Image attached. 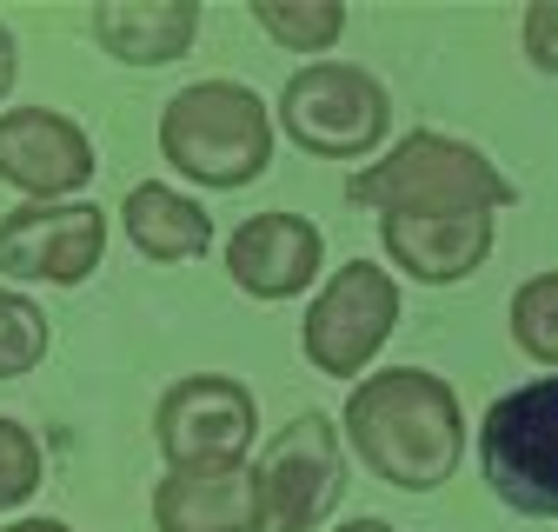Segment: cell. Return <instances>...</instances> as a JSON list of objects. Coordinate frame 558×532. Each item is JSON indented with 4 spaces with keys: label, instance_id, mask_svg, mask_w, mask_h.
<instances>
[{
    "label": "cell",
    "instance_id": "cell-1",
    "mask_svg": "<svg viewBox=\"0 0 558 532\" xmlns=\"http://www.w3.org/2000/svg\"><path fill=\"white\" fill-rule=\"evenodd\" d=\"M339 439L353 446V459L392 493H439L459 480L465 459V413L446 373L433 366H386L366 373L345 392Z\"/></svg>",
    "mask_w": 558,
    "mask_h": 532
},
{
    "label": "cell",
    "instance_id": "cell-2",
    "mask_svg": "<svg viewBox=\"0 0 558 532\" xmlns=\"http://www.w3.org/2000/svg\"><path fill=\"white\" fill-rule=\"evenodd\" d=\"M345 200L366 214H506L519 207V186L493 167L485 147L439 126H412L405 141H392L379 160H366L345 180Z\"/></svg>",
    "mask_w": 558,
    "mask_h": 532
},
{
    "label": "cell",
    "instance_id": "cell-3",
    "mask_svg": "<svg viewBox=\"0 0 558 532\" xmlns=\"http://www.w3.org/2000/svg\"><path fill=\"white\" fill-rule=\"evenodd\" d=\"M272 107L246 81H193L160 107V160L206 186V193H240L272 167Z\"/></svg>",
    "mask_w": 558,
    "mask_h": 532
},
{
    "label": "cell",
    "instance_id": "cell-4",
    "mask_svg": "<svg viewBox=\"0 0 558 532\" xmlns=\"http://www.w3.org/2000/svg\"><path fill=\"white\" fill-rule=\"evenodd\" d=\"M272 133H287L313 160H379L392 141V94L353 60H306L279 87Z\"/></svg>",
    "mask_w": 558,
    "mask_h": 532
},
{
    "label": "cell",
    "instance_id": "cell-5",
    "mask_svg": "<svg viewBox=\"0 0 558 532\" xmlns=\"http://www.w3.org/2000/svg\"><path fill=\"white\" fill-rule=\"evenodd\" d=\"M478 473L519 519H558V373L525 379L478 420Z\"/></svg>",
    "mask_w": 558,
    "mask_h": 532
},
{
    "label": "cell",
    "instance_id": "cell-6",
    "mask_svg": "<svg viewBox=\"0 0 558 532\" xmlns=\"http://www.w3.org/2000/svg\"><path fill=\"white\" fill-rule=\"evenodd\" d=\"M399 326V280L392 266L379 259H345L319 280V293L306 300V319H300V353L313 373L326 379H366L373 360L386 353Z\"/></svg>",
    "mask_w": 558,
    "mask_h": 532
},
{
    "label": "cell",
    "instance_id": "cell-7",
    "mask_svg": "<svg viewBox=\"0 0 558 532\" xmlns=\"http://www.w3.org/2000/svg\"><path fill=\"white\" fill-rule=\"evenodd\" d=\"M259 512L266 532H319L339 499H345V439L339 420L300 413L293 426H279L272 446L259 452Z\"/></svg>",
    "mask_w": 558,
    "mask_h": 532
},
{
    "label": "cell",
    "instance_id": "cell-8",
    "mask_svg": "<svg viewBox=\"0 0 558 532\" xmlns=\"http://www.w3.org/2000/svg\"><path fill=\"white\" fill-rule=\"evenodd\" d=\"M259 439V399L233 373H186L154 407V446L167 466H240Z\"/></svg>",
    "mask_w": 558,
    "mask_h": 532
},
{
    "label": "cell",
    "instance_id": "cell-9",
    "mask_svg": "<svg viewBox=\"0 0 558 532\" xmlns=\"http://www.w3.org/2000/svg\"><path fill=\"white\" fill-rule=\"evenodd\" d=\"M107 259V214L94 200H21L0 214V274L14 287H87Z\"/></svg>",
    "mask_w": 558,
    "mask_h": 532
},
{
    "label": "cell",
    "instance_id": "cell-10",
    "mask_svg": "<svg viewBox=\"0 0 558 532\" xmlns=\"http://www.w3.org/2000/svg\"><path fill=\"white\" fill-rule=\"evenodd\" d=\"M100 173L94 133L60 107H0V186L47 207V200H87Z\"/></svg>",
    "mask_w": 558,
    "mask_h": 532
},
{
    "label": "cell",
    "instance_id": "cell-11",
    "mask_svg": "<svg viewBox=\"0 0 558 532\" xmlns=\"http://www.w3.org/2000/svg\"><path fill=\"white\" fill-rule=\"evenodd\" d=\"M319 274H326V233L306 214L272 207V214H253L227 233V280L259 306L313 293Z\"/></svg>",
    "mask_w": 558,
    "mask_h": 532
},
{
    "label": "cell",
    "instance_id": "cell-12",
    "mask_svg": "<svg viewBox=\"0 0 558 532\" xmlns=\"http://www.w3.org/2000/svg\"><path fill=\"white\" fill-rule=\"evenodd\" d=\"M499 240V214H379V246L392 259V280L412 287H459L472 280Z\"/></svg>",
    "mask_w": 558,
    "mask_h": 532
},
{
    "label": "cell",
    "instance_id": "cell-13",
    "mask_svg": "<svg viewBox=\"0 0 558 532\" xmlns=\"http://www.w3.org/2000/svg\"><path fill=\"white\" fill-rule=\"evenodd\" d=\"M154 532H266L253 459L167 466V480L154 486Z\"/></svg>",
    "mask_w": 558,
    "mask_h": 532
},
{
    "label": "cell",
    "instance_id": "cell-14",
    "mask_svg": "<svg viewBox=\"0 0 558 532\" xmlns=\"http://www.w3.org/2000/svg\"><path fill=\"white\" fill-rule=\"evenodd\" d=\"M87 34L120 66H173L199 40V0H100Z\"/></svg>",
    "mask_w": 558,
    "mask_h": 532
},
{
    "label": "cell",
    "instance_id": "cell-15",
    "mask_svg": "<svg viewBox=\"0 0 558 532\" xmlns=\"http://www.w3.org/2000/svg\"><path fill=\"white\" fill-rule=\"evenodd\" d=\"M120 233L133 240L140 259L180 266V259H199L206 246H214V214H206L199 193H186V186L140 180V186H126V200H120Z\"/></svg>",
    "mask_w": 558,
    "mask_h": 532
},
{
    "label": "cell",
    "instance_id": "cell-16",
    "mask_svg": "<svg viewBox=\"0 0 558 532\" xmlns=\"http://www.w3.org/2000/svg\"><path fill=\"white\" fill-rule=\"evenodd\" d=\"M253 27L266 40H279L287 53H332L345 34V8L339 0H253Z\"/></svg>",
    "mask_w": 558,
    "mask_h": 532
},
{
    "label": "cell",
    "instance_id": "cell-17",
    "mask_svg": "<svg viewBox=\"0 0 558 532\" xmlns=\"http://www.w3.org/2000/svg\"><path fill=\"white\" fill-rule=\"evenodd\" d=\"M506 326H512V347H519L532 366L558 373V266L519 280V293H512V306H506Z\"/></svg>",
    "mask_w": 558,
    "mask_h": 532
},
{
    "label": "cell",
    "instance_id": "cell-18",
    "mask_svg": "<svg viewBox=\"0 0 558 532\" xmlns=\"http://www.w3.org/2000/svg\"><path fill=\"white\" fill-rule=\"evenodd\" d=\"M47 347H53V319L34 306V293L0 280V379L34 373L47 360Z\"/></svg>",
    "mask_w": 558,
    "mask_h": 532
},
{
    "label": "cell",
    "instance_id": "cell-19",
    "mask_svg": "<svg viewBox=\"0 0 558 532\" xmlns=\"http://www.w3.org/2000/svg\"><path fill=\"white\" fill-rule=\"evenodd\" d=\"M40 486H47V452H40L34 426L0 413V512H21Z\"/></svg>",
    "mask_w": 558,
    "mask_h": 532
},
{
    "label": "cell",
    "instance_id": "cell-20",
    "mask_svg": "<svg viewBox=\"0 0 558 532\" xmlns=\"http://www.w3.org/2000/svg\"><path fill=\"white\" fill-rule=\"evenodd\" d=\"M519 47H525V60L538 66V74L558 81V0H532V8L519 14Z\"/></svg>",
    "mask_w": 558,
    "mask_h": 532
},
{
    "label": "cell",
    "instance_id": "cell-21",
    "mask_svg": "<svg viewBox=\"0 0 558 532\" xmlns=\"http://www.w3.org/2000/svg\"><path fill=\"white\" fill-rule=\"evenodd\" d=\"M14 81H21V40H14V27H8V21H0V107H8Z\"/></svg>",
    "mask_w": 558,
    "mask_h": 532
},
{
    "label": "cell",
    "instance_id": "cell-22",
    "mask_svg": "<svg viewBox=\"0 0 558 532\" xmlns=\"http://www.w3.org/2000/svg\"><path fill=\"white\" fill-rule=\"evenodd\" d=\"M0 532H74V525H66V519H8V525H0Z\"/></svg>",
    "mask_w": 558,
    "mask_h": 532
},
{
    "label": "cell",
    "instance_id": "cell-23",
    "mask_svg": "<svg viewBox=\"0 0 558 532\" xmlns=\"http://www.w3.org/2000/svg\"><path fill=\"white\" fill-rule=\"evenodd\" d=\"M332 532H399L392 519H373V512H360V519H339Z\"/></svg>",
    "mask_w": 558,
    "mask_h": 532
}]
</instances>
